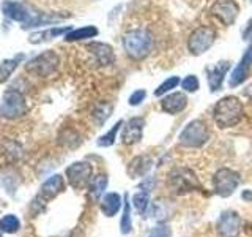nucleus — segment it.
I'll use <instances>...</instances> for the list:
<instances>
[{
  "instance_id": "24",
  "label": "nucleus",
  "mask_w": 252,
  "mask_h": 237,
  "mask_svg": "<svg viewBox=\"0 0 252 237\" xmlns=\"http://www.w3.org/2000/svg\"><path fill=\"white\" fill-rule=\"evenodd\" d=\"M180 84H181L180 76H169L165 81H162L159 85L156 87L155 97H164V95H167V92H172L173 89H177Z\"/></svg>"
},
{
  "instance_id": "32",
  "label": "nucleus",
  "mask_w": 252,
  "mask_h": 237,
  "mask_svg": "<svg viewBox=\"0 0 252 237\" xmlns=\"http://www.w3.org/2000/svg\"><path fill=\"white\" fill-rule=\"evenodd\" d=\"M145 97H147V90H145V89H137V90H134V92L129 95L128 103H129L131 106H139L140 103L145 100Z\"/></svg>"
},
{
  "instance_id": "19",
  "label": "nucleus",
  "mask_w": 252,
  "mask_h": 237,
  "mask_svg": "<svg viewBox=\"0 0 252 237\" xmlns=\"http://www.w3.org/2000/svg\"><path fill=\"white\" fill-rule=\"evenodd\" d=\"M152 164H153L152 157H148V155H139V157H136L128 164V174H129L132 179L142 177V176H145V174L150 171Z\"/></svg>"
},
{
  "instance_id": "34",
  "label": "nucleus",
  "mask_w": 252,
  "mask_h": 237,
  "mask_svg": "<svg viewBox=\"0 0 252 237\" xmlns=\"http://www.w3.org/2000/svg\"><path fill=\"white\" fill-rule=\"evenodd\" d=\"M241 38H243V41H251V40H252V18L248 21L246 27H244Z\"/></svg>"
},
{
  "instance_id": "10",
  "label": "nucleus",
  "mask_w": 252,
  "mask_h": 237,
  "mask_svg": "<svg viewBox=\"0 0 252 237\" xmlns=\"http://www.w3.org/2000/svg\"><path fill=\"white\" fill-rule=\"evenodd\" d=\"M92 172H93L92 164L87 161H76L73 164H69L65 171L69 185L76 190L84 188L87 184H89L92 180Z\"/></svg>"
},
{
  "instance_id": "8",
  "label": "nucleus",
  "mask_w": 252,
  "mask_h": 237,
  "mask_svg": "<svg viewBox=\"0 0 252 237\" xmlns=\"http://www.w3.org/2000/svg\"><path fill=\"white\" fill-rule=\"evenodd\" d=\"M240 174L233 171V169H228V168H220L216 174L215 177H213V185H215V192L222 196V198H227L233 195V192L240 185Z\"/></svg>"
},
{
  "instance_id": "20",
  "label": "nucleus",
  "mask_w": 252,
  "mask_h": 237,
  "mask_svg": "<svg viewBox=\"0 0 252 237\" xmlns=\"http://www.w3.org/2000/svg\"><path fill=\"white\" fill-rule=\"evenodd\" d=\"M69 30H73L69 26H65V27H52V29L43 30V32H36V34H32L29 37V41L32 44L44 43V41H49V40H54V38H57V37L66 35Z\"/></svg>"
},
{
  "instance_id": "3",
  "label": "nucleus",
  "mask_w": 252,
  "mask_h": 237,
  "mask_svg": "<svg viewBox=\"0 0 252 237\" xmlns=\"http://www.w3.org/2000/svg\"><path fill=\"white\" fill-rule=\"evenodd\" d=\"M59 65H60V57L55 51L49 49L29 60L26 63V71L29 75L36 78H49L57 71Z\"/></svg>"
},
{
  "instance_id": "27",
  "label": "nucleus",
  "mask_w": 252,
  "mask_h": 237,
  "mask_svg": "<svg viewBox=\"0 0 252 237\" xmlns=\"http://www.w3.org/2000/svg\"><path fill=\"white\" fill-rule=\"evenodd\" d=\"M123 126V120H118L112 128H110L106 134H102V136L98 139V146L99 147H110L114 146V142L117 139V133L120 131V128Z\"/></svg>"
},
{
  "instance_id": "5",
  "label": "nucleus",
  "mask_w": 252,
  "mask_h": 237,
  "mask_svg": "<svg viewBox=\"0 0 252 237\" xmlns=\"http://www.w3.org/2000/svg\"><path fill=\"white\" fill-rule=\"evenodd\" d=\"M169 187L177 195H186L194 190H202V185L194 171L188 168H173L169 172Z\"/></svg>"
},
{
  "instance_id": "13",
  "label": "nucleus",
  "mask_w": 252,
  "mask_h": 237,
  "mask_svg": "<svg viewBox=\"0 0 252 237\" xmlns=\"http://www.w3.org/2000/svg\"><path fill=\"white\" fill-rule=\"evenodd\" d=\"M216 228L220 237H238L241 231V218L236 212L227 210L219 217Z\"/></svg>"
},
{
  "instance_id": "12",
  "label": "nucleus",
  "mask_w": 252,
  "mask_h": 237,
  "mask_svg": "<svg viewBox=\"0 0 252 237\" xmlns=\"http://www.w3.org/2000/svg\"><path fill=\"white\" fill-rule=\"evenodd\" d=\"M2 11L8 19L22 24H27L36 14V11L32 10L29 5L22 2H14V0H5L2 3Z\"/></svg>"
},
{
  "instance_id": "25",
  "label": "nucleus",
  "mask_w": 252,
  "mask_h": 237,
  "mask_svg": "<svg viewBox=\"0 0 252 237\" xmlns=\"http://www.w3.org/2000/svg\"><path fill=\"white\" fill-rule=\"evenodd\" d=\"M106 187H107V176H104V174H99V176L93 177L90 180V193L94 199H98V198L104 193Z\"/></svg>"
},
{
  "instance_id": "28",
  "label": "nucleus",
  "mask_w": 252,
  "mask_h": 237,
  "mask_svg": "<svg viewBox=\"0 0 252 237\" xmlns=\"http://www.w3.org/2000/svg\"><path fill=\"white\" fill-rule=\"evenodd\" d=\"M120 228H122V234H129L131 228H132V221H131V205L128 201V196H125V205H123V217L120 221Z\"/></svg>"
},
{
  "instance_id": "23",
  "label": "nucleus",
  "mask_w": 252,
  "mask_h": 237,
  "mask_svg": "<svg viewBox=\"0 0 252 237\" xmlns=\"http://www.w3.org/2000/svg\"><path fill=\"white\" fill-rule=\"evenodd\" d=\"M98 35V29L94 26H84L81 29H74L69 30L65 35L66 41H81V40H89V38H94Z\"/></svg>"
},
{
  "instance_id": "21",
  "label": "nucleus",
  "mask_w": 252,
  "mask_h": 237,
  "mask_svg": "<svg viewBox=\"0 0 252 237\" xmlns=\"http://www.w3.org/2000/svg\"><path fill=\"white\" fill-rule=\"evenodd\" d=\"M122 207V196L118 193H107L101 201V210L106 217H114Z\"/></svg>"
},
{
  "instance_id": "4",
  "label": "nucleus",
  "mask_w": 252,
  "mask_h": 237,
  "mask_svg": "<svg viewBox=\"0 0 252 237\" xmlns=\"http://www.w3.org/2000/svg\"><path fill=\"white\" fill-rule=\"evenodd\" d=\"M27 100L24 93L19 90H6L0 101V117L6 118V120H13V118H19L27 113Z\"/></svg>"
},
{
  "instance_id": "31",
  "label": "nucleus",
  "mask_w": 252,
  "mask_h": 237,
  "mask_svg": "<svg viewBox=\"0 0 252 237\" xmlns=\"http://www.w3.org/2000/svg\"><path fill=\"white\" fill-rule=\"evenodd\" d=\"M200 87V82H199V78L195 75H188L183 81H181V89L185 92H197Z\"/></svg>"
},
{
  "instance_id": "6",
  "label": "nucleus",
  "mask_w": 252,
  "mask_h": 237,
  "mask_svg": "<svg viewBox=\"0 0 252 237\" xmlns=\"http://www.w3.org/2000/svg\"><path fill=\"white\" fill-rule=\"evenodd\" d=\"M208 138H210V131H208L207 123L202 120H192L180 133L178 142L183 147L197 149V147H202L205 142L208 141Z\"/></svg>"
},
{
  "instance_id": "33",
  "label": "nucleus",
  "mask_w": 252,
  "mask_h": 237,
  "mask_svg": "<svg viewBox=\"0 0 252 237\" xmlns=\"http://www.w3.org/2000/svg\"><path fill=\"white\" fill-rule=\"evenodd\" d=\"M148 237H170V228L165 225H159L152 229Z\"/></svg>"
},
{
  "instance_id": "22",
  "label": "nucleus",
  "mask_w": 252,
  "mask_h": 237,
  "mask_svg": "<svg viewBox=\"0 0 252 237\" xmlns=\"http://www.w3.org/2000/svg\"><path fill=\"white\" fill-rule=\"evenodd\" d=\"M22 59H24V55L19 54V55H16V57H13V59H5V60L0 62V84L6 82L8 79L11 78L13 71L18 68V65L21 63Z\"/></svg>"
},
{
  "instance_id": "15",
  "label": "nucleus",
  "mask_w": 252,
  "mask_h": 237,
  "mask_svg": "<svg viewBox=\"0 0 252 237\" xmlns=\"http://www.w3.org/2000/svg\"><path fill=\"white\" fill-rule=\"evenodd\" d=\"M144 126L145 120L142 117H132L128 122L125 123L123 131H122V141L126 146H132L142 139V134H144Z\"/></svg>"
},
{
  "instance_id": "37",
  "label": "nucleus",
  "mask_w": 252,
  "mask_h": 237,
  "mask_svg": "<svg viewBox=\"0 0 252 237\" xmlns=\"http://www.w3.org/2000/svg\"><path fill=\"white\" fill-rule=\"evenodd\" d=\"M2 233H3V229H2V228H0V237H2Z\"/></svg>"
},
{
  "instance_id": "26",
  "label": "nucleus",
  "mask_w": 252,
  "mask_h": 237,
  "mask_svg": "<svg viewBox=\"0 0 252 237\" xmlns=\"http://www.w3.org/2000/svg\"><path fill=\"white\" fill-rule=\"evenodd\" d=\"M0 228L3 229V233L16 234L21 228V221L16 215H13V213H8V215H5L2 220H0Z\"/></svg>"
},
{
  "instance_id": "29",
  "label": "nucleus",
  "mask_w": 252,
  "mask_h": 237,
  "mask_svg": "<svg viewBox=\"0 0 252 237\" xmlns=\"http://www.w3.org/2000/svg\"><path fill=\"white\" fill-rule=\"evenodd\" d=\"M148 202H150V192H145V190H142L140 193H136L132 198V204L139 213H144L147 210Z\"/></svg>"
},
{
  "instance_id": "36",
  "label": "nucleus",
  "mask_w": 252,
  "mask_h": 237,
  "mask_svg": "<svg viewBox=\"0 0 252 237\" xmlns=\"http://www.w3.org/2000/svg\"><path fill=\"white\" fill-rule=\"evenodd\" d=\"M243 198H244V199L251 201V198H252V193H251V192H244V193H243Z\"/></svg>"
},
{
  "instance_id": "18",
  "label": "nucleus",
  "mask_w": 252,
  "mask_h": 237,
  "mask_svg": "<svg viewBox=\"0 0 252 237\" xmlns=\"http://www.w3.org/2000/svg\"><path fill=\"white\" fill-rule=\"evenodd\" d=\"M63 190H65V179H63V176H60V174H55V176L43 182L41 188H39L38 198L39 199L49 201V199H54L57 195H60Z\"/></svg>"
},
{
  "instance_id": "35",
  "label": "nucleus",
  "mask_w": 252,
  "mask_h": 237,
  "mask_svg": "<svg viewBox=\"0 0 252 237\" xmlns=\"http://www.w3.org/2000/svg\"><path fill=\"white\" fill-rule=\"evenodd\" d=\"M243 95L246 97L248 100H251L252 101V82L249 84V85H246L244 87V90H243Z\"/></svg>"
},
{
  "instance_id": "14",
  "label": "nucleus",
  "mask_w": 252,
  "mask_h": 237,
  "mask_svg": "<svg viewBox=\"0 0 252 237\" xmlns=\"http://www.w3.org/2000/svg\"><path fill=\"white\" fill-rule=\"evenodd\" d=\"M232 63L227 62V60H222L216 63L215 67H208L205 70V73H207V81H208V87L211 92H218L222 89V84H224V79L228 73V70H230Z\"/></svg>"
},
{
  "instance_id": "16",
  "label": "nucleus",
  "mask_w": 252,
  "mask_h": 237,
  "mask_svg": "<svg viewBox=\"0 0 252 237\" xmlns=\"http://www.w3.org/2000/svg\"><path fill=\"white\" fill-rule=\"evenodd\" d=\"M87 49L90 51L94 62H96L99 67H107V65H110V63L115 62L114 49L107 43L93 41V43H90L89 46H87Z\"/></svg>"
},
{
  "instance_id": "30",
  "label": "nucleus",
  "mask_w": 252,
  "mask_h": 237,
  "mask_svg": "<svg viewBox=\"0 0 252 237\" xmlns=\"http://www.w3.org/2000/svg\"><path fill=\"white\" fill-rule=\"evenodd\" d=\"M110 113H112V108H110V106H107V105L98 106L96 109H94V113H93L94 122H96L98 125H102L110 117Z\"/></svg>"
},
{
  "instance_id": "11",
  "label": "nucleus",
  "mask_w": 252,
  "mask_h": 237,
  "mask_svg": "<svg viewBox=\"0 0 252 237\" xmlns=\"http://www.w3.org/2000/svg\"><path fill=\"white\" fill-rule=\"evenodd\" d=\"M240 13V6L235 0H216L211 5V14L224 26H232Z\"/></svg>"
},
{
  "instance_id": "2",
  "label": "nucleus",
  "mask_w": 252,
  "mask_h": 237,
  "mask_svg": "<svg viewBox=\"0 0 252 237\" xmlns=\"http://www.w3.org/2000/svg\"><path fill=\"white\" fill-rule=\"evenodd\" d=\"M244 108L240 98L228 95V97L220 98L213 109V117L219 128H232L243 120Z\"/></svg>"
},
{
  "instance_id": "17",
  "label": "nucleus",
  "mask_w": 252,
  "mask_h": 237,
  "mask_svg": "<svg viewBox=\"0 0 252 237\" xmlns=\"http://www.w3.org/2000/svg\"><path fill=\"white\" fill-rule=\"evenodd\" d=\"M188 106V97L183 92H172L169 95H164L161 100V109L164 113L175 116L181 113Z\"/></svg>"
},
{
  "instance_id": "9",
  "label": "nucleus",
  "mask_w": 252,
  "mask_h": 237,
  "mask_svg": "<svg viewBox=\"0 0 252 237\" xmlns=\"http://www.w3.org/2000/svg\"><path fill=\"white\" fill-rule=\"evenodd\" d=\"M251 75H252V43L243 52L238 65L233 68L230 78H228V87L235 89V87L241 85L244 81H248Z\"/></svg>"
},
{
  "instance_id": "1",
  "label": "nucleus",
  "mask_w": 252,
  "mask_h": 237,
  "mask_svg": "<svg viewBox=\"0 0 252 237\" xmlns=\"http://www.w3.org/2000/svg\"><path fill=\"white\" fill-rule=\"evenodd\" d=\"M122 44L128 57L142 60L148 57L153 49V35L148 29H132L123 35Z\"/></svg>"
},
{
  "instance_id": "7",
  "label": "nucleus",
  "mask_w": 252,
  "mask_h": 237,
  "mask_svg": "<svg viewBox=\"0 0 252 237\" xmlns=\"http://www.w3.org/2000/svg\"><path fill=\"white\" fill-rule=\"evenodd\" d=\"M216 41V30L210 26H200L188 38V49L192 55H202Z\"/></svg>"
}]
</instances>
